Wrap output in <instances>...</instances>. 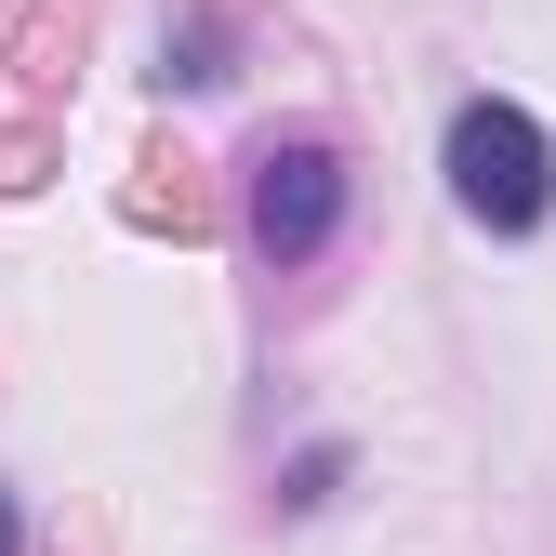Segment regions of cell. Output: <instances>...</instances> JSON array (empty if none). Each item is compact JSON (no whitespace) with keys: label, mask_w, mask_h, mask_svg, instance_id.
<instances>
[{"label":"cell","mask_w":556,"mask_h":556,"mask_svg":"<svg viewBox=\"0 0 556 556\" xmlns=\"http://www.w3.org/2000/svg\"><path fill=\"white\" fill-rule=\"evenodd\" d=\"M0 556H27V517H14V491H0Z\"/></svg>","instance_id":"cell-3"},{"label":"cell","mask_w":556,"mask_h":556,"mask_svg":"<svg viewBox=\"0 0 556 556\" xmlns=\"http://www.w3.org/2000/svg\"><path fill=\"white\" fill-rule=\"evenodd\" d=\"M451 199H464L491 239H530V226L556 213V132H543L530 106H504V93L451 106Z\"/></svg>","instance_id":"cell-1"},{"label":"cell","mask_w":556,"mask_h":556,"mask_svg":"<svg viewBox=\"0 0 556 556\" xmlns=\"http://www.w3.org/2000/svg\"><path fill=\"white\" fill-rule=\"evenodd\" d=\"M331 226H344V160L318 147V132L252 147V239H265L278 265H305V252H331Z\"/></svg>","instance_id":"cell-2"}]
</instances>
